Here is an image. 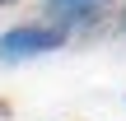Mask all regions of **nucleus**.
Returning a JSON list of instances; mask_svg holds the SVG:
<instances>
[{
  "label": "nucleus",
  "instance_id": "nucleus-1",
  "mask_svg": "<svg viewBox=\"0 0 126 121\" xmlns=\"http://www.w3.org/2000/svg\"><path fill=\"white\" fill-rule=\"evenodd\" d=\"M70 42L65 28L47 23V19H28V23H14L0 33V61L5 65H23V61H37V56H51Z\"/></svg>",
  "mask_w": 126,
  "mask_h": 121
},
{
  "label": "nucleus",
  "instance_id": "nucleus-3",
  "mask_svg": "<svg viewBox=\"0 0 126 121\" xmlns=\"http://www.w3.org/2000/svg\"><path fill=\"white\" fill-rule=\"evenodd\" d=\"M117 33L126 37V0H117Z\"/></svg>",
  "mask_w": 126,
  "mask_h": 121
},
{
  "label": "nucleus",
  "instance_id": "nucleus-2",
  "mask_svg": "<svg viewBox=\"0 0 126 121\" xmlns=\"http://www.w3.org/2000/svg\"><path fill=\"white\" fill-rule=\"evenodd\" d=\"M42 5H47V23L65 28L70 37L98 28V23H108L112 9H117V0H42Z\"/></svg>",
  "mask_w": 126,
  "mask_h": 121
},
{
  "label": "nucleus",
  "instance_id": "nucleus-4",
  "mask_svg": "<svg viewBox=\"0 0 126 121\" xmlns=\"http://www.w3.org/2000/svg\"><path fill=\"white\" fill-rule=\"evenodd\" d=\"M9 5H19V0H0V9H9Z\"/></svg>",
  "mask_w": 126,
  "mask_h": 121
}]
</instances>
